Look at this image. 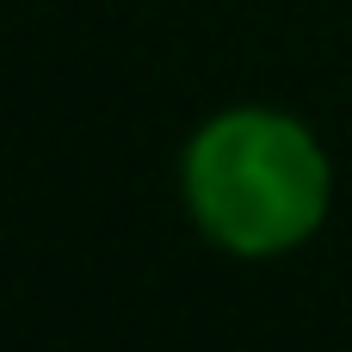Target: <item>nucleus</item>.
<instances>
[{"instance_id":"1","label":"nucleus","mask_w":352,"mask_h":352,"mask_svg":"<svg viewBox=\"0 0 352 352\" xmlns=\"http://www.w3.org/2000/svg\"><path fill=\"white\" fill-rule=\"evenodd\" d=\"M186 204L229 254H291L328 217V155L285 111H223L186 148Z\"/></svg>"}]
</instances>
